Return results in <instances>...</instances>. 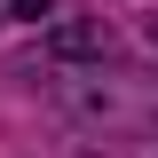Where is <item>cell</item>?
<instances>
[]
</instances>
